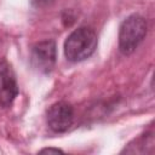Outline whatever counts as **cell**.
I'll return each mask as SVG.
<instances>
[{"instance_id": "cell-4", "label": "cell", "mask_w": 155, "mask_h": 155, "mask_svg": "<svg viewBox=\"0 0 155 155\" xmlns=\"http://www.w3.org/2000/svg\"><path fill=\"white\" fill-rule=\"evenodd\" d=\"M74 121L73 107L67 102H57L47 110V124L54 132H65Z\"/></svg>"}, {"instance_id": "cell-3", "label": "cell", "mask_w": 155, "mask_h": 155, "mask_svg": "<svg viewBox=\"0 0 155 155\" xmlns=\"http://www.w3.org/2000/svg\"><path fill=\"white\" fill-rule=\"evenodd\" d=\"M57 51L56 44L52 40H45L35 44L30 53L31 67L39 73H50L56 63Z\"/></svg>"}, {"instance_id": "cell-1", "label": "cell", "mask_w": 155, "mask_h": 155, "mask_svg": "<svg viewBox=\"0 0 155 155\" xmlns=\"http://www.w3.org/2000/svg\"><path fill=\"white\" fill-rule=\"evenodd\" d=\"M97 48V35L88 27L75 29L64 42V54L70 62L87 59Z\"/></svg>"}, {"instance_id": "cell-5", "label": "cell", "mask_w": 155, "mask_h": 155, "mask_svg": "<svg viewBox=\"0 0 155 155\" xmlns=\"http://www.w3.org/2000/svg\"><path fill=\"white\" fill-rule=\"evenodd\" d=\"M18 94L15 73L6 61L0 62V105L8 107Z\"/></svg>"}, {"instance_id": "cell-7", "label": "cell", "mask_w": 155, "mask_h": 155, "mask_svg": "<svg viewBox=\"0 0 155 155\" xmlns=\"http://www.w3.org/2000/svg\"><path fill=\"white\" fill-rule=\"evenodd\" d=\"M40 153H56V154H58V153H63L61 149H57V148H46V149H42V150H40Z\"/></svg>"}, {"instance_id": "cell-6", "label": "cell", "mask_w": 155, "mask_h": 155, "mask_svg": "<svg viewBox=\"0 0 155 155\" xmlns=\"http://www.w3.org/2000/svg\"><path fill=\"white\" fill-rule=\"evenodd\" d=\"M51 2H53V0H33V4L36 7H42V6H47Z\"/></svg>"}, {"instance_id": "cell-2", "label": "cell", "mask_w": 155, "mask_h": 155, "mask_svg": "<svg viewBox=\"0 0 155 155\" xmlns=\"http://www.w3.org/2000/svg\"><path fill=\"white\" fill-rule=\"evenodd\" d=\"M147 34V22L139 15L127 17L120 25L119 48L124 54H131Z\"/></svg>"}]
</instances>
